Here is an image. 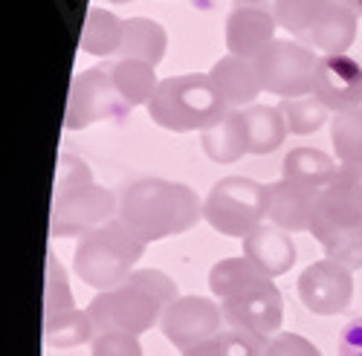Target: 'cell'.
<instances>
[{
    "instance_id": "1",
    "label": "cell",
    "mask_w": 362,
    "mask_h": 356,
    "mask_svg": "<svg viewBox=\"0 0 362 356\" xmlns=\"http://www.w3.org/2000/svg\"><path fill=\"white\" fill-rule=\"evenodd\" d=\"M209 290L221 302L229 328L273 339L284 321V299L273 278L247 258H223L209 270Z\"/></svg>"
},
{
    "instance_id": "2",
    "label": "cell",
    "mask_w": 362,
    "mask_h": 356,
    "mask_svg": "<svg viewBox=\"0 0 362 356\" xmlns=\"http://www.w3.org/2000/svg\"><path fill=\"white\" fill-rule=\"evenodd\" d=\"M116 218L145 244H154L197 226L203 220V203L186 183L142 177L122 189Z\"/></svg>"
},
{
    "instance_id": "3",
    "label": "cell",
    "mask_w": 362,
    "mask_h": 356,
    "mask_svg": "<svg viewBox=\"0 0 362 356\" xmlns=\"http://www.w3.org/2000/svg\"><path fill=\"white\" fill-rule=\"evenodd\" d=\"M177 299V284L163 270H134L122 284L102 290L87 304V316L96 333L122 331L142 336L160 324L168 304Z\"/></svg>"
},
{
    "instance_id": "4",
    "label": "cell",
    "mask_w": 362,
    "mask_h": 356,
    "mask_svg": "<svg viewBox=\"0 0 362 356\" xmlns=\"http://www.w3.org/2000/svg\"><path fill=\"white\" fill-rule=\"evenodd\" d=\"M145 107L151 122H157L163 131L171 134H203L215 128L229 110L209 73L163 78Z\"/></svg>"
},
{
    "instance_id": "5",
    "label": "cell",
    "mask_w": 362,
    "mask_h": 356,
    "mask_svg": "<svg viewBox=\"0 0 362 356\" xmlns=\"http://www.w3.org/2000/svg\"><path fill=\"white\" fill-rule=\"evenodd\" d=\"M142 252V237H136L122 220L113 218L110 223L78 237V247L73 252V270L84 284L99 292L113 290L134 273Z\"/></svg>"
},
{
    "instance_id": "6",
    "label": "cell",
    "mask_w": 362,
    "mask_h": 356,
    "mask_svg": "<svg viewBox=\"0 0 362 356\" xmlns=\"http://www.w3.org/2000/svg\"><path fill=\"white\" fill-rule=\"evenodd\" d=\"M273 15L296 41L325 55L348 52L356 41L359 15L345 0H276Z\"/></svg>"
},
{
    "instance_id": "7",
    "label": "cell",
    "mask_w": 362,
    "mask_h": 356,
    "mask_svg": "<svg viewBox=\"0 0 362 356\" xmlns=\"http://www.w3.org/2000/svg\"><path fill=\"white\" fill-rule=\"evenodd\" d=\"M269 209V186L252 177H223L203 200V220L226 237H244L255 232Z\"/></svg>"
},
{
    "instance_id": "8",
    "label": "cell",
    "mask_w": 362,
    "mask_h": 356,
    "mask_svg": "<svg viewBox=\"0 0 362 356\" xmlns=\"http://www.w3.org/2000/svg\"><path fill=\"white\" fill-rule=\"evenodd\" d=\"M116 212L119 197L110 189L96 186L93 180L70 189H55L49 237H84L93 229L110 223Z\"/></svg>"
},
{
    "instance_id": "9",
    "label": "cell",
    "mask_w": 362,
    "mask_h": 356,
    "mask_svg": "<svg viewBox=\"0 0 362 356\" xmlns=\"http://www.w3.org/2000/svg\"><path fill=\"white\" fill-rule=\"evenodd\" d=\"M319 58L310 47L301 41H281L276 38L258 58L255 70L261 78V87L279 99H301L313 93Z\"/></svg>"
},
{
    "instance_id": "10",
    "label": "cell",
    "mask_w": 362,
    "mask_h": 356,
    "mask_svg": "<svg viewBox=\"0 0 362 356\" xmlns=\"http://www.w3.org/2000/svg\"><path fill=\"white\" fill-rule=\"evenodd\" d=\"M44 342L49 348H76L96 339V328L87 310H78L67 284L64 266L47 258V287H44Z\"/></svg>"
},
{
    "instance_id": "11",
    "label": "cell",
    "mask_w": 362,
    "mask_h": 356,
    "mask_svg": "<svg viewBox=\"0 0 362 356\" xmlns=\"http://www.w3.org/2000/svg\"><path fill=\"white\" fill-rule=\"evenodd\" d=\"M131 110L134 107L119 96V90L113 87L107 67L96 64L73 78L70 96H67L64 128L84 131L96 122H122V119H128Z\"/></svg>"
},
{
    "instance_id": "12",
    "label": "cell",
    "mask_w": 362,
    "mask_h": 356,
    "mask_svg": "<svg viewBox=\"0 0 362 356\" xmlns=\"http://www.w3.org/2000/svg\"><path fill=\"white\" fill-rule=\"evenodd\" d=\"M223 321L221 302L206 295H177L160 319V331L180 353H186L218 336L223 331Z\"/></svg>"
},
{
    "instance_id": "13",
    "label": "cell",
    "mask_w": 362,
    "mask_h": 356,
    "mask_svg": "<svg viewBox=\"0 0 362 356\" xmlns=\"http://www.w3.org/2000/svg\"><path fill=\"white\" fill-rule=\"evenodd\" d=\"M298 299L313 316H339L354 299V270L339 261H313L298 275Z\"/></svg>"
},
{
    "instance_id": "14",
    "label": "cell",
    "mask_w": 362,
    "mask_h": 356,
    "mask_svg": "<svg viewBox=\"0 0 362 356\" xmlns=\"http://www.w3.org/2000/svg\"><path fill=\"white\" fill-rule=\"evenodd\" d=\"M313 226H327V229L362 226V165L339 162L334 180L319 191L310 229Z\"/></svg>"
},
{
    "instance_id": "15",
    "label": "cell",
    "mask_w": 362,
    "mask_h": 356,
    "mask_svg": "<svg viewBox=\"0 0 362 356\" xmlns=\"http://www.w3.org/2000/svg\"><path fill=\"white\" fill-rule=\"evenodd\" d=\"M313 96L334 113H345L362 107V67L348 52L322 55L316 78H313Z\"/></svg>"
},
{
    "instance_id": "16",
    "label": "cell",
    "mask_w": 362,
    "mask_h": 356,
    "mask_svg": "<svg viewBox=\"0 0 362 356\" xmlns=\"http://www.w3.org/2000/svg\"><path fill=\"white\" fill-rule=\"evenodd\" d=\"M276 15L261 4H240L226 18V49L240 58H255L276 41Z\"/></svg>"
},
{
    "instance_id": "17",
    "label": "cell",
    "mask_w": 362,
    "mask_h": 356,
    "mask_svg": "<svg viewBox=\"0 0 362 356\" xmlns=\"http://www.w3.org/2000/svg\"><path fill=\"white\" fill-rule=\"evenodd\" d=\"M319 203V191L298 186L290 180L269 183V209H267V220L284 229V232H310L313 223V212Z\"/></svg>"
},
{
    "instance_id": "18",
    "label": "cell",
    "mask_w": 362,
    "mask_h": 356,
    "mask_svg": "<svg viewBox=\"0 0 362 356\" xmlns=\"http://www.w3.org/2000/svg\"><path fill=\"white\" fill-rule=\"evenodd\" d=\"M244 255L258 266V270L269 278L287 275L296 263V244L290 232L273 226V223H261L255 232L244 237Z\"/></svg>"
},
{
    "instance_id": "19",
    "label": "cell",
    "mask_w": 362,
    "mask_h": 356,
    "mask_svg": "<svg viewBox=\"0 0 362 356\" xmlns=\"http://www.w3.org/2000/svg\"><path fill=\"white\" fill-rule=\"evenodd\" d=\"M221 99L226 102L229 110L235 107H250L255 105V99L261 96V78L255 70V61L250 58H240V55H223L221 61H215V67L209 70Z\"/></svg>"
},
{
    "instance_id": "20",
    "label": "cell",
    "mask_w": 362,
    "mask_h": 356,
    "mask_svg": "<svg viewBox=\"0 0 362 356\" xmlns=\"http://www.w3.org/2000/svg\"><path fill=\"white\" fill-rule=\"evenodd\" d=\"M200 145H203V154L218 162V165H229L238 162L244 154H250V145H247V131H244V116H240V107L226 110V116L215 128H209L200 134Z\"/></svg>"
},
{
    "instance_id": "21",
    "label": "cell",
    "mask_w": 362,
    "mask_h": 356,
    "mask_svg": "<svg viewBox=\"0 0 362 356\" xmlns=\"http://www.w3.org/2000/svg\"><path fill=\"white\" fill-rule=\"evenodd\" d=\"M105 67L110 73V81L119 90V96H122L131 107L148 105L157 90V84H160L154 64L136 61V58H113V61H105Z\"/></svg>"
},
{
    "instance_id": "22",
    "label": "cell",
    "mask_w": 362,
    "mask_h": 356,
    "mask_svg": "<svg viewBox=\"0 0 362 356\" xmlns=\"http://www.w3.org/2000/svg\"><path fill=\"white\" fill-rule=\"evenodd\" d=\"M165 47H168V32L163 29V23L151 18H131L125 20V32L116 58H136V61H148L157 67L165 55Z\"/></svg>"
},
{
    "instance_id": "23",
    "label": "cell",
    "mask_w": 362,
    "mask_h": 356,
    "mask_svg": "<svg viewBox=\"0 0 362 356\" xmlns=\"http://www.w3.org/2000/svg\"><path fill=\"white\" fill-rule=\"evenodd\" d=\"M240 116H244L250 154H273L284 145V136L290 131H287V122L279 107L250 105V107H240Z\"/></svg>"
},
{
    "instance_id": "24",
    "label": "cell",
    "mask_w": 362,
    "mask_h": 356,
    "mask_svg": "<svg viewBox=\"0 0 362 356\" xmlns=\"http://www.w3.org/2000/svg\"><path fill=\"white\" fill-rule=\"evenodd\" d=\"M337 168L339 165L325 151H319V148H293V151H287V157L281 162L284 180L316 189V191H322L330 180H334Z\"/></svg>"
},
{
    "instance_id": "25",
    "label": "cell",
    "mask_w": 362,
    "mask_h": 356,
    "mask_svg": "<svg viewBox=\"0 0 362 356\" xmlns=\"http://www.w3.org/2000/svg\"><path fill=\"white\" fill-rule=\"evenodd\" d=\"M122 32H125V20H119L113 12L93 6V9H87V20L81 29V49L99 58L119 55Z\"/></svg>"
},
{
    "instance_id": "26",
    "label": "cell",
    "mask_w": 362,
    "mask_h": 356,
    "mask_svg": "<svg viewBox=\"0 0 362 356\" xmlns=\"http://www.w3.org/2000/svg\"><path fill=\"white\" fill-rule=\"evenodd\" d=\"M310 235L325 249V258L345 263L348 270H362V226H351V229L313 226Z\"/></svg>"
},
{
    "instance_id": "27",
    "label": "cell",
    "mask_w": 362,
    "mask_h": 356,
    "mask_svg": "<svg viewBox=\"0 0 362 356\" xmlns=\"http://www.w3.org/2000/svg\"><path fill=\"white\" fill-rule=\"evenodd\" d=\"M267 345L269 339L247 333V331H221L218 336H212L209 342L186 350L183 356H267Z\"/></svg>"
},
{
    "instance_id": "28",
    "label": "cell",
    "mask_w": 362,
    "mask_h": 356,
    "mask_svg": "<svg viewBox=\"0 0 362 356\" xmlns=\"http://www.w3.org/2000/svg\"><path fill=\"white\" fill-rule=\"evenodd\" d=\"M330 145L339 162L362 165V107L337 113L330 122Z\"/></svg>"
},
{
    "instance_id": "29",
    "label": "cell",
    "mask_w": 362,
    "mask_h": 356,
    "mask_svg": "<svg viewBox=\"0 0 362 356\" xmlns=\"http://www.w3.org/2000/svg\"><path fill=\"white\" fill-rule=\"evenodd\" d=\"M279 110H281L284 122H287V131L296 134V136L316 134L327 122V113H330L313 93L301 96V99H281Z\"/></svg>"
},
{
    "instance_id": "30",
    "label": "cell",
    "mask_w": 362,
    "mask_h": 356,
    "mask_svg": "<svg viewBox=\"0 0 362 356\" xmlns=\"http://www.w3.org/2000/svg\"><path fill=\"white\" fill-rule=\"evenodd\" d=\"M90 356H142V345L134 333L105 331L90 342Z\"/></svg>"
},
{
    "instance_id": "31",
    "label": "cell",
    "mask_w": 362,
    "mask_h": 356,
    "mask_svg": "<svg viewBox=\"0 0 362 356\" xmlns=\"http://www.w3.org/2000/svg\"><path fill=\"white\" fill-rule=\"evenodd\" d=\"M267 356H322V350L298 333H276L267 345Z\"/></svg>"
},
{
    "instance_id": "32",
    "label": "cell",
    "mask_w": 362,
    "mask_h": 356,
    "mask_svg": "<svg viewBox=\"0 0 362 356\" xmlns=\"http://www.w3.org/2000/svg\"><path fill=\"white\" fill-rule=\"evenodd\" d=\"M93 180V171L84 160H78L76 154H62L58 157V177H55V189H70V186H81Z\"/></svg>"
},
{
    "instance_id": "33",
    "label": "cell",
    "mask_w": 362,
    "mask_h": 356,
    "mask_svg": "<svg viewBox=\"0 0 362 356\" xmlns=\"http://www.w3.org/2000/svg\"><path fill=\"white\" fill-rule=\"evenodd\" d=\"M337 353L339 356H362V316L351 319L337 342Z\"/></svg>"
},
{
    "instance_id": "34",
    "label": "cell",
    "mask_w": 362,
    "mask_h": 356,
    "mask_svg": "<svg viewBox=\"0 0 362 356\" xmlns=\"http://www.w3.org/2000/svg\"><path fill=\"white\" fill-rule=\"evenodd\" d=\"M345 4H348V6H351L356 15H362V0H345Z\"/></svg>"
},
{
    "instance_id": "35",
    "label": "cell",
    "mask_w": 362,
    "mask_h": 356,
    "mask_svg": "<svg viewBox=\"0 0 362 356\" xmlns=\"http://www.w3.org/2000/svg\"><path fill=\"white\" fill-rule=\"evenodd\" d=\"M244 4H261V0H244Z\"/></svg>"
},
{
    "instance_id": "36",
    "label": "cell",
    "mask_w": 362,
    "mask_h": 356,
    "mask_svg": "<svg viewBox=\"0 0 362 356\" xmlns=\"http://www.w3.org/2000/svg\"><path fill=\"white\" fill-rule=\"evenodd\" d=\"M113 4H128V0H113Z\"/></svg>"
}]
</instances>
